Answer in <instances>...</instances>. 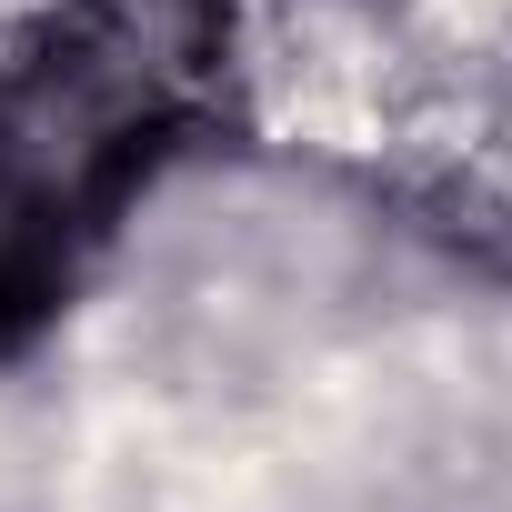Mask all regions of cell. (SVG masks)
I'll return each mask as SVG.
<instances>
[{
	"instance_id": "1",
	"label": "cell",
	"mask_w": 512,
	"mask_h": 512,
	"mask_svg": "<svg viewBox=\"0 0 512 512\" xmlns=\"http://www.w3.org/2000/svg\"><path fill=\"white\" fill-rule=\"evenodd\" d=\"M231 0H51L0 61V372L91 282L121 211L221 131Z\"/></svg>"
}]
</instances>
